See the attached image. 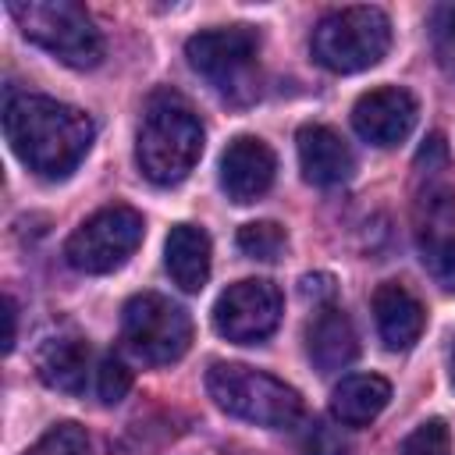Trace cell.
<instances>
[{
    "label": "cell",
    "instance_id": "cell-25",
    "mask_svg": "<svg viewBox=\"0 0 455 455\" xmlns=\"http://www.w3.org/2000/svg\"><path fill=\"white\" fill-rule=\"evenodd\" d=\"M334 277L331 274H306L302 277V295L313 299L316 306H331L334 302Z\"/></svg>",
    "mask_w": 455,
    "mask_h": 455
},
{
    "label": "cell",
    "instance_id": "cell-17",
    "mask_svg": "<svg viewBox=\"0 0 455 455\" xmlns=\"http://www.w3.org/2000/svg\"><path fill=\"white\" fill-rule=\"evenodd\" d=\"M36 373L46 387L64 391V395H78L85 387V377H89V345H85V338H75V334L50 338L36 352Z\"/></svg>",
    "mask_w": 455,
    "mask_h": 455
},
{
    "label": "cell",
    "instance_id": "cell-2",
    "mask_svg": "<svg viewBox=\"0 0 455 455\" xmlns=\"http://www.w3.org/2000/svg\"><path fill=\"white\" fill-rule=\"evenodd\" d=\"M203 156V124L192 103L174 89H156L139 121L135 160L153 185H178Z\"/></svg>",
    "mask_w": 455,
    "mask_h": 455
},
{
    "label": "cell",
    "instance_id": "cell-24",
    "mask_svg": "<svg viewBox=\"0 0 455 455\" xmlns=\"http://www.w3.org/2000/svg\"><path fill=\"white\" fill-rule=\"evenodd\" d=\"M302 455H348V441L327 419H313L302 434Z\"/></svg>",
    "mask_w": 455,
    "mask_h": 455
},
{
    "label": "cell",
    "instance_id": "cell-1",
    "mask_svg": "<svg viewBox=\"0 0 455 455\" xmlns=\"http://www.w3.org/2000/svg\"><path fill=\"white\" fill-rule=\"evenodd\" d=\"M4 135L28 171L60 181L82 164L96 128L78 107L36 92H14L4 103Z\"/></svg>",
    "mask_w": 455,
    "mask_h": 455
},
{
    "label": "cell",
    "instance_id": "cell-8",
    "mask_svg": "<svg viewBox=\"0 0 455 455\" xmlns=\"http://www.w3.org/2000/svg\"><path fill=\"white\" fill-rule=\"evenodd\" d=\"M146 235L142 213L135 206L114 203L85 217L64 242V259L78 274H110L128 263Z\"/></svg>",
    "mask_w": 455,
    "mask_h": 455
},
{
    "label": "cell",
    "instance_id": "cell-10",
    "mask_svg": "<svg viewBox=\"0 0 455 455\" xmlns=\"http://www.w3.org/2000/svg\"><path fill=\"white\" fill-rule=\"evenodd\" d=\"M281 306L284 302L277 284L263 277H249L220 291V299L213 302V327L220 338L235 345H259L277 331Z\"/></svg>",
    "mask_w": 455,
    "mask_h": 455
},
{
    "label": "cell",
    "instance_id": "cell-15",
    "mask_svg": "<svg viewBox=\"0 0 455 455\" xmlns=\"http://www.w3.org/2000/svg\"><path fill=\"white\" fill-rule=\"evenodd\" d=\"M306 352L320 373L345 370L359 355V338L352 320L345 316L341 306H316V316L306 327Z\"/></svg>",
    "mask_w": 455,
    "mask_h": 455
},
{
    "label": "cell",
    "instance_id": "cell-21",
    "mask_svg": "<svg viewBox=\"0 0 455 455\" xmlns=\"http://www.w3.org/2000/svg\"><path fill=\"white\" fill-rule=\"evenodd\" d=\"M430 43L441 71L455 82V4H444L430 18Z\"/></svg>",
    "mask_w": 455,
    "mask_h": 455
},
{
    "label": "cell",
    "instance_id": "cell-5",
    "mask_svg": "<svg viewBox=\"0 0 455 455\" xmlns=\"http://www.w3.org/2000/svg\"><path fill=\"white\" fill-rule=\"evenodd\" d=\"M391 46V21L380 7H341L316 21L309 50L313 60L334 75H355L384 60Z\"/></svg>",
    "mask_w": 455,
    "mask_h": 455
},
{
    "label": "cell",
    "instance_id": "cell-18",
    "mask_svg": "<svg viewBox=\"0 0 455 455\" xmlns=\"http://www.w3.org/2000/svg\"><path fill=\"white\" fill-rule=\"evenodd\" d=\"M391 402V384L377 373H352L331 395V412L345 427H370Z\"/></svg>",
    "mask_w": 455,
    "mask_h": 455
},
{
    "label": "cell",
    "instance_id": "cell-16",
    "mask_svg": "<svg viewBox=\"0 0 455 455\" xmlns=\"http://www.w3.org/2000/svg\"><path fill=\"white\" fill-rule=\"evenodd\" d=\"M164 267L181 291H199L210 281V235L196 224H174L164 245Z\"/></svg>",
    "mask_w": 455,
    "mask_h": 455
},
{
    "label": "cell",
    "instance_id": "cell-6",
    "mask_svg": "<svg viewBox=\"0 0 455 455\" xmlns=\"http://www.w3.org/2000/svg\"><path fill=\"white\" fill-rule=\"evenodd\" d=\"M121 341L146 366H171L192 345L188 313L160 291L132 295L121 309Z\"/></svg>",
    "mask_w": 455,
    "mask_h": 455
},
{
    "label": "cell",
    "instance_id": "cell-4",
    "mask_svg": "<svg viewBox=\"0 0 455 455\" xmlns=\"http://www.w3.org/2000/svg\"><path fill=\"white\" fill-rule=\"evenodd\" d=\"M21 36L43 46L68 68H96L103 57V36L92 25L89 11L75 0H28L7 4Z\"/></svg>",
    "mask_w": 455,
    "mask_h": 455
},
{
    "label": "cell",
    "instance_id": "cell-27",
    "mask_svg": "<svg viewBox=\"0 0 455 455\" xmlns=\"http://www.w3.org/2000/svg\"><path fill=\"white\" fill-rule=\"evenodd\" d=\"M448 373H451V384H455V348H451V370Z\"/></svg>",
    "mask_w": 455,
    "mask_h": 455
},
{
    "label": "cell",
    "instance_id": "cell-22",
    "mask_svg": "<svg viewBox=\"0 0 455 455\" xmlns=\"http://www.w3.org/2000/svg\"><path fill=\"white\" fill-rule=\"evenodd\" d=\"M398 455H451V430L444 419L419 423L398 448Z\"/></svg>",
    "mask_w": 455,
    "mask_h": 455
},
{
    "label": "cell",
    "instance_id": "cell-9",
    "mask_svg": "<svg viewBox=\"0 0 455 455\" xmlns=\"http://www.w3.org/2000/svg\"><path fill=\"white\" fill-rule=\"evenodd\" d=\"M412 231L427 274L444 291H455V188L444 174L423 178L412 203Z\"/></svg>",
    "mask_w": 455,
    "mask_h": 455
},
{
    "label": "cell",
    "instance_id": "cell-7",
    "mask_svg": "<svg viewBox=\"0 0 455 455\" xmlns=\"http://www.w3.org/2000/svg\"><path fill=\"white\" fill-rule=\"evenodd\" d=\"M256 53L259 36L249 25L231 28H210L185 43V57L192 71H199L217 92L228 100H252L256 96Z\"/></svg>",
    "mask_w": 455,
    "mask_h": 455
},
{
    "label": "cell",
    "instance_id": "cell-14",
    "mask_svg": "<svg viewBox=\"0 0 455 455\" xmlns=\"http://www.w3.org/2000/svg\"><path fill=\"white\" fill-rule=\"evenodd\" d=\"M373 320H377V334H380L387 352L412 348L419 341L423 327H427V313H423L419 299L398 281L377 284V291H373Z\"/></svg>",
    "mask_w": 455,
    "mask_h": 455
},
{
    "label": "cell",
    "instance_id": "cell-11",
    "mask_svg": "<svg viewBox=\"0 0 455 455\" xmlns=\"http://www.w3.org/2000/svg\"><path fill=\"white\" fill-rule=\"evenodd\" d=\"M352 128L370 146L391 149V146L405 142L409 132L416 128V100L398 85L370 89L352 107Z\"/></svg>",
    "mask_w": 455,
    "mask_h": 455
},
{
    "label": "cell",
    "instance_id": "cell-13",
    "mask_svg": "<svg viewBox=\"0 0 455 455\" xmlns=\"http://www.w3.org/2000/svg\"><path fill=\"white\" fill-rule=\"evenodd\" d=\"M295 149H299L302 178L320 188H334V185L348 181L355 171V156H352L348 142L327 124H302L295 135Z\"/></svg>",
    "mask_w": 455,
    "mask_h": 455
},
{
    "label": "cell",
    "instance_id": "cell-20",
    "mask_svg": "<svg viewBox=\"0 0 455 455\" xmlns=\"http://www.w3.org/2000/svg\"><path fill=\"white\" fill-rule=\"evenodd\" d=\"M21 455H92V441L78 423H53Z\"/></svg>",
    "mask_w": 455,
    "mask_h": 455
},
{
    "label": "cell",
    "instance_id": "cell-19",
    "mask_svg": "<svg viewBox=\"0 0 455 455\" xmlns=\"http://www.w3.org/2000/svg\"><path fill=\"white\" fill-rule=\"evenodd\" d=\"M235 242H238V249H242L249 259H263V263H274V259L284 252V245H288L284 228L274 224V220H252V224H242Z\"/></svg>",
    "mask_w": 455,
    "mask_h": 455
},
{
    "label": "cell",
    "instance_id": "cell-12",
    "mask_svg": "<svg viewBox=\"0 0 455 455\" xmlns=\"http://www.w3.org/2000/svg\"><path fill=\"white\" fill-rule=\"evenodd\" d=\"M277 174V156L274 149L256 139V135H238L228 142L224 156H220V188L231 203H252L259 199Z\"/></svg>",
    "mask_w": 455,
    "mask_h": 455
},
{
    "label": "cell",
    "instance_id": "cell-3",
    "mask_svg": "<svg viewBox=\"0 0 455 455\" xmlns=\"http://www.w3.org/2000/svg\"><path fill=\"white\" fill-rule=\"evenodd\" d=\"M206 391L228 416L267 430H288L302 419V398L295 387L242 363H213L206 370Z\"/></svg>",
    "mask_w": 455,
    "mask_h": 455
},
{
    "label": "cell",
    "instance_id": "cell-26",
    "mask_svg": "<svg viewBox=\"0 0 455 455\" xmlns=\"http://www.w3.org/2000/svg\"><path fill=\"white\" fill-rule=\"evenodd\" d=\"M4 320H7V334H4V352H11V348H14V338H18V306H14V299H11V295L4 299Z\"/></svg>",
    "mask_w": 455,
    "mask_h": 455
},
{
    "label": "cell",
    "instance_id": "cell-23",
    "mask_svg": "<svg viewBox=\"0 0 455 455\" xmlns=\"http://www.w3.org/2000/svg\"><path fill=\"white\" fill-rule=\"evenodd\" d=\"M96 391H100L103 405H117L132 391V370L117 355H107L100 363V370H96Z\"/></svg>",
    "mask_w": 455,
    "mask_h": 455
}]
</instances>
